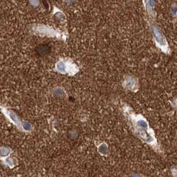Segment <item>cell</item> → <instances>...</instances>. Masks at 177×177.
<instances>
[{
	"label": "cell",
	"instance_id": "1",
	"mask_svg": "<svg viewBox=\"0 0 177 177\" xmlns=\"http://www.w3.org/2000/svg\"><path fill=\"white\" fill-rule=\"evenodd\" d=\"M155 4V1L154 0H146V8H147L148 12L149 13H151L152 11V8L154 7Z\"/></svg>",
	"mask_w": 177,
	"mask_h": 177
},
{
	"label": "cell",
	"instance_id": "2",
	"mask_svg": "<svg viewBox=\"0 0 177 177\" xmlns=\"http://www.w3.org/2000/svg\"><path fill=\"white\" fill-rule=\"evenodd\" d=\"M30 2H31V3L32 5L34 6H38L39 4V1L38 0H30Z\"/></svg>",
	"mask_w": 177,
	"mask_h": 177
},
{
	"label": "cell",
	"instance_id": "3",
	"mask_svg": "<svg viewBox=\"0 0 177 177\" xmlns=\"http://www.w3.org/2000/svg\"><path fill=\"white\" fill-rule=\"evenodd\" d=\"M67 1H74V0H66Z\"/></svg>",
	"mask_w": 177,
	"mask_h": 177
}]
</instances>
